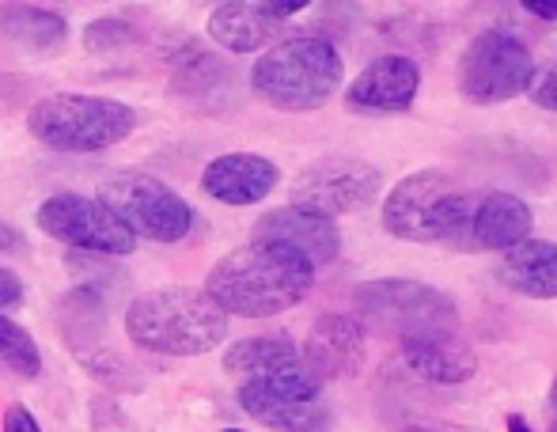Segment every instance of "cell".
Returning a JSON list of instances; mask_svg holds the SVG:
<instances>
[{
    "label": "cell",
    "instance_id": "6da1fadb",
    "mask_svg": "<svg viewBox=\"0 0 557 432\" xmlns=\"http://www.w3.org/2000/svg\"><path fill=\"white\" fill-rule=\"evenodd\" d=\"M315 285V266L281 243L250 239L235 247L209 270L206 293L221 304L224 316L270 319L308 300Z\"/></svg>",
    "mask_w": 557,
    "mask_h": 432
},
{
    "label": "cell",
    "instance_id": "7a4b0ae2",
    "mask_svg": "<svg viewBox=\"0 0 557 432\" xmlns=\"http://www.w3.org/2000/svg\"><path fill=\"white\" fill-rule=\"evenodd\" d=\"M125 334L160 357H206L227 337V316L206 288H152L125 308Z\"/></svg>",
    "mask_w": 557,
    "mask_h": 432
},
{
    "label": "cell",
    "instance_id": "3957f363",
    "mask_svg": "<svg viewBox=\"0 0 557 432\" xmlns=\"http://www.w3.org/2000/svg\"><path fill=\"white\" fill-rule=\"evenodd\" d=\"M345 61L334 42L315 35H293L273 42L250 69V91L273 110L304 114L331 103L342 88Z\"/></svg>",
    "mask_w": 557,
    "mask_h": 432
},
{
    "label": "cell",
    "instance_id": "277c9868",
    "mask_svg": "<svg viewBox=\"0 0 557 432\" xmlns=\"http://www.w3.org/2000/svg\"><path fill=\"white\" fill-rule=\"evenodd\" d=\"M27 129L35 133V140L58 152H103L137 129V114L133 107L107 96L58 91L30 107Z\"/></svg>",
    "mask_w": 557,
    "mask_h": 432
},
{
    "label": "cell",
    "instance_id": "5b68a950",
    "mask_svg": "<svg viewBox=\"0 0 557 432\" xmlns=\"http://www.w3.org/2000/svg\"><path fill=\"white\" fill-rule=\"evenodd\" d=\"M470 198L444 171H413L398 178L383 198V227L403 243H444L459 239L470 217Z\"/></svg>",
    "mask_w": 557,
    "mask_h": 432
},
{
    "label": "cell",
    "instance_id": "8992f818",
    "mask_svg": "<svg viewBox=\"0 0 557 432\" xmlns=\"http://www.w3.org/2000/svg\"><path fill=\"white\" fill-rule=\"evenodd\" d=\"M357 304V323L375 326L383 334H395L398 342L413 334H436V330H455L459 323V308L447 293L433 285L406 277H387V281H368L352 296Z\"/></svg>",
    "mask_w": 557,
    "mask_h": 432
},
{
    "label": "cell",
    "instance_id": "52a82bcc",
    "mask_svg": "<svg viewBox=\"0 0 557 432\" xmlns=\"http://www.w3.org/2000/svg\"><path fill=\"white\" fill-rule=\"evenodd\" d=\"M531 73H535V58H531L528 46L512 30L490 27L467 42L459 69H455V81H459V96L467 103L493 107L523 96Z\"/></svg>",
    "mask_w": 557,
    "mask_h": 432
},
{
    "label": "cell",
    "instance_id": "ba28073f",
    "mask_svg": "<svg viewBox=\"0 0 557 432\" xmlns=\"http://www.w3.org/2000/svg\"><path fill=\"white\" fill-rule=\"evenodd\" d=\"M99 201L122 220L133 239L178 243L194 232V220H198L183 194H175L168 183L152 175H114L103 186Z\"/></svg>",
    "mask_w": 557,
    "mask_h": 432
},
{
    "label": "cell",
    "instance_id": "9c48e42d",
    "mask_svg": "<svg viewBox=\"0 0 557 432\" xmlns=\"http://www.w3.org/2000/svg\"><path fill=\"white\" fill-rule=\"evenodd\" d=\"M35 224L42 227L50 239L69 243V247L91 250V255H133L137 239L125 232V224L99 198H84V194H53L38 206Z\"/></svg>",
    "mask_w": 557,
    "mask_h": 432
},
{
    "label": "cell",
    "instance_id": "30bf717a",
    "mask_svg": "<svg viewBox=\"0 0 557 432\" xmlns=\"http://www.w3.org/2000/svg\"><path fill=\"white\" fill-rule=\"evenodd\" d=\"M383 190V171L364 160H323L293 178V206L326 220L360 213Z\"/></svg>",
    "mask_w": 557,
    "mask_h": 432
},
{
    "label": "cell",
    "instance_id": "8fae6325",
    "mask_svg": "<svg viewBox=\"0 0 557 432\" xmlns=\"http://www.w3.org/2000/svg\"><path fill=\"white\" fill-rule=\"evenodd\" d=\"M421 91V69L403 53H383L368 61L357 81L345 88V107L357 114H403Z\"/></svg>",
    "mask_w": 557,
    "mask_h": 432
},
{
    "label": "cell",
    "instance_id": "7c38bea8",
    "mask_svg": "<svg viewBox=\"0 0 557 432\" xmlns=\"http://www.w3.org/2000/svg\"><path fill=\"white\" fill-rule=\"evenodd\" d=\"M300 360L308 365V372L315 375L319 383L357 375L368 360V330L352 316L315 319V326L304 337Z\"/></svg>",
    "mask_w": 557,
    "mask_h": 432
},
{
    "label": "cell",
    "instance_id": "4fadbf2b",
    "mask_svg": "<svg viewBox=\"0 0 557 432\" xmlns=\"http://www.w3.org/2000/svg\"><path fill=\"white\" fill-rule=\"evenodd\" d=\"M281 183V171L273 160L258 152H224L201 171V190L221 206H258L265 201Z\"/></svg>",
    "mask_w": 557,
    "mask_h": 432
},
{
    "label": "cell",
    "instance_id": "5bb4252c",
    "mask_svg": "<svg viewBox=\"0 0 557 432\" xmlns=\"http://www.w3.org/2000/svg\"><path fill=\"white\" fill-rule=\"evenodd\" d=\"M255 239L262 243H281V247L304 255L311 266H326L337 258L342 250V235H337V224L319 213H308V209H270V213L258 217L255 224Z\"/></svg>",
    "mask_w": 557,
    "mask_h": 432
},
{
    "label": "cell",
    "instance_id": "9a60e30c",
    "mask_svg": "<svg viewBox=\"0 0 557 432\" xmlns=\"http://www.w3.org/2000/svg\"><path fill=\"white\" fill-rule=\"evenodd\" d=\"M531 224H535V220H531L528 201L516 198V194L493 190V194L474 198L467 227H462L459 239L482 250H512L531 239Z\"/></svg>",
    "mask_w": 557,
    "mask_h": 432
},
{
    "label": "cell",
    "instance_id": "2e32d148",
    "mask_svg": "<svg viewBox=\"0 0 557 432\" xmlns=\"http://www.w3.org/2000/svg\"><path fill=\"white\" fill-rule=\"evenodd\" d=\"M403 365L425 383H467L478 372V357L455 330H436V334H413L398 342Z\"/></svg>",
    "mask_w": 557,
    "mask_h": 432
},
{
    "label": "cell",
    "instance_id": "e0dca14e",
    "mask_svg": "<svg viewBox=\"0 0 557 432\" xmlns=\"http://www.w3.org/2000/svg\"><path fill=\"white\" fill-rule=\"evenodd\" d=\"M239 406L247 418L273 432H331L334 414L331 406L319 398H296L265 391L262 383H239Z\"/></svg>",
    "mask_w": 557,
    "mask_h": 432
},
{
    "label": "cell",
    "instance_id": "ac0fdd59",
    "mask_svg": "<svg viewBox=\"0 0 557 432\" xmlns=\"http://www.w3.org/2000/svg\"><path fill=\"white\" fill-rule=\"evenodd\" d=\"M281 20H273L265 0H232V4H216L209 12V38L232 53H255L265 42H277Z\"/></svg>",
    "mask_w": 557,
    "mask_h": 432
},
{
    "label": "cell",
    "instance_id": "d6986e66",
    "mask_svg": "<svg viewBox=\"0 0 557 432\" xmlns=\"http://www.w3.org/2000/svg\"><path fill=\"white\" fill-rule=\"evenodd\" d=\"M497 277L508 293H520L528 300H557V243L528 239L505 250Z\"/></svg>",
    "mask_w": 557,
    "mask_h": 432
},
{
    "label": "cell",
    "instance_id": "ffe728a7",
    "mask_svg": "<svg viewBox=\"0 0 557 432\" xmlns=\"http://www.w3.org/2000/svg\"><path fill=\"white\" fill-rule=\"evenodd\" d=\"M69 35V23L50 8L0 4V42L23 53H58Z\"/></svg>",
    "mask_w": 557,
    "mask_h": 432
},
{
    "label": "cell",
    "instance_id": "44dd1931",
    "mask_svg": "<svg viewBox=\"0 0 557 432\" xmlns=\"http://www.w3.org/2000/svg\"><path fill=\"white\" fill-rule=\"evenodd\" d=\"M300 360V349L288 334H258V337H243V342L227 345L224 353V372L239 375L243 383L258 380V375H270L277 368H288Z\"/></svg>",
    "mask_w": 557,
    "mask_h": 432
},
{
    "label": "cell",
    "instance_id": "7402d4cb",
    "mask_svg": "<svg viewBox=\"0 0 557 432\" xmlns=\"http://www.w3.org/2000/svg\"><path fill=\"white\" fill-rule=\"evenodd\" d=\"M0 372L20 375V380H35L42 372V353H38L35 337L4 316H0Z\"/></svg>",
    "mask_w": 557,
    "mask_h": 432
},
{
    "label": "cell",
    "instance_id": "603a6c76",
    "mask_svg": "<svg viewBox=\"0 0 557 432\" xmlns=\"http://www.w3.org/2000/svg\"><path fill=\"white\" fill-rule=\"evenodd\" d=\"M81 360L88 365V372L96 380L111 383L114 391H137L140 380H133V368L125 360H117L114 353H81Z\"/></svg>",
    "mask_w": 557,
    "mask_h": 432
},
{
    "label": "cell",
    "instance_id": "cb8c5ba5",
    "mask_svg": "<svg viewBox=\"0 0 557 432\" xmlns=\"http://www.w3.org/2000/svg\"><path fill=\"white\" fill-rule=\"evenodd\" d=\"M84 42H88V50H117V46L140 42V30L125 20H99L84 30Z\"/></svg>",
    "mask_w": 557,
    "mask_h": 432
},
{
    "label": "cell",
    "instance_id": "d4e9b609",
    "mask_svg": "<svg viewBox=\"0 0 557 432\" xmlns=\"http://www.w3.org/2000/svg\"><path fill=\"white\" fill-rule=\"evenodd\" d=\"M528 99L543 110H557V61L554 65H543L531 73V84H528Z\"/></svg>",
    "mask_w": 557,
    "mask_h": 432
},
{
    "label": "cell",
    "instance_id": "484cf974",
    "mask_svg": "<svg viewBox=\"0 0 557 432\" xmlns=\"http://www.w3.org/2000/svg\"><path fill=\"white\" fill-rule=\"evenodd\" d=\"M20 300H23V281L15 277L12 270H4V266H0V311L15 308Z\"/></svg>",
    "mask_w": 557,
    "mask_h": 432
},
{
    "label": "cell",
    "instance_id": "4316f807",
    "mask_svg": "<svg viewBox=\"0 0 557 432\" xmlns=\"http://www.w3.org/2000/svg\"><path fill=\"white\" fill-rule=\"evenodd\" d=\"M4 432H42V425L35 421V414L27 406H8L4 414Z\"/></svg>",
    "mask_w": 557,
    "mask_h": 432
},
{
    "label": "cell",
    "instance_id": "83f0119b",
    "mask_svg": "<svg viewBox=\"0 0 557 432\" xmlns=\"http://www.w3.org/2000/svg\"><path fill=\"white\" fill-rule=\"evenodd\" d=\"M8 250H27V239H23L12 224H4V220H0V255H8Z\"/></svg>",
    "mask_w": 557,
    "mask_h": 432
},
{
    "label": "cell",
    "instance_id": "f1b7e54d",
    "mask_svg": "<svg viewBox=\"0 0 557 432\" xmlns=\"http://www.w3.org/2000/svg\"><path fill=\"white\" fill-rule=\"evenodd\" d=\"M523 12H531L535 20H557V0H523Z\"/></svg>",
    "mask_w": 557,
    "mask_h": 432
},
{
    "label": "cell",
    "instance_id": "f546056e",
    "mask_svg": "<svg viewBox=\"0 0 557 432\" xmlns=\"http://www.w3.org/2000/svg\"><path fill=\"white\" fill-rule=\"evenodd\" d=\"M546 432H557V375L550 383V395H546Z\"/></svg>",
    "mask_w": 557,
    "mask_h": 432
},
{
    "label": "cell",
    "instance_id": "4dcf8cb0",
    "mask_svg": "<svg viewBox=\"0 0 557 432\" xmlns=\"http://www.w3.org/2000/svg\"><path fill=\"white\" fill-rule=\"evenodd\" d=\"M505 425H508V432H535V429L528 425V421L520 418V414H508V421H505Z\"/></svg>",
    "mask_w": 557,
    "mask_h": 432
},
{
    "label": "cell",
    "instance_id": "1f68e13d",
    "mask_svg": "<svg viewBox=\"0 0 557 432\" xmlns=\"http://www.w3.org/2000/svg\"><path fill=\"white\" fill-rule=\"evenodd\" d=\"M403 432H451V429H436V425H410V429H403Z\"/></svg>",
    "mask_w": 557,
    "mask_h": 432
},
{
    "label": "cell",
    "instance_id": "d6a6232c",
    "mask_svg": "<svg viewBox=\"0 0 557 432\" xmlns=\"http://www.w3.org/2000/svg\"><path fill=\"white\" fill-rule=\"evenodd\" d=\"M224 432H247V429H224Z\"/></svg>",
    "mask_w": 557,
    "mask_h": 432
}]
</instances>
